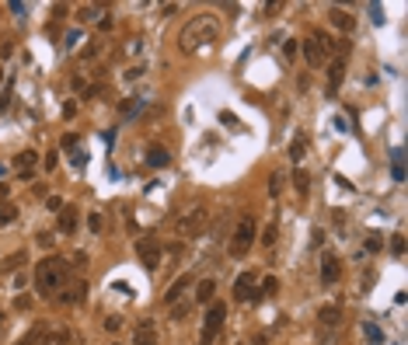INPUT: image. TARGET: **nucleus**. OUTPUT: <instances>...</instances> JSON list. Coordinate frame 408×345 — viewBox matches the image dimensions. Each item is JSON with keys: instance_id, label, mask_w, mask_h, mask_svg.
Returning a JSON list of instances; mask_svg holds the SVG:
<instances>
[{"instance_id": "nucleus-1", "label": "nucleus", "mask_w": 408, "mask_h": 345, "mask_svg": "<svg viewBox=\"0 0 408 345\" xmlns=\"http://www.w3.org/2000/svg\"><path fill=\"white\" fill-rule=\"evenodd\" d=\"M70 276V265L60 258V255H46L39 265H35V289L39 296H53Z\"/></svg>"}, {"instance_id": "nucleus-2", "label": "nucleus", "mask_w": 408, "mask_h": 345, "mask_svg": "<svg viewBox=\"0 0 408 345\" xmlns=\"http://www.w3.org/2000/svg\"><path fill=\"white\" fill-rule=\"evenodd\" d=\"M216 32H220L216 14H196V18L182 28L178 46H182L185 53H192V49H199V46H206V42H213V39H216Z\"/></svg>"}, {"instance_id": "nucleus-3", "label": "nucleus", "mask_w": 408, "mask_h": 345, "mask_svg": "<svg viewBox=\"0 0 408 345\" xmlns=\"http://www.w3.org/2000/svg\"><path fill=\"white\" fill-rule=\"evenodd\" d=\"M206 223H209V206L199 203V206L185 209L178 220H175V234L182 237V241H192V237H203Z\"/></svg>"}, {"instance_id": "nucleus-4", "label": "nucleus", "mask_w": 408, "mask_h": 345, "mask_svg": "<svg viewBox=\"0 0 408 345\" xmlns=\"http://www.w3.org/2000/svg\"><path fill=\"white\" fill-rule=\"evenodd\" d=\"M255 234H258L255 216H241V220L234 223V230H230V241H227L230 258H244V255H248V248L255 244Z\"/></svg>"}, {"instance_id": "nucleus-5", "label": "nucleus", "mask_w": 408, "mask_h": 345, "mask_svg": "<svg viewBox=\"0 0 408 345\" xmlns=\"http://www.w3.org/2000/svg\"><path fill=\"white\" fill-rule=\"evenodd\" d=\"M28 345H67L70 335L67 328H60V324H49V321H39L32 331H28V338H25Z\"/></svg>"}, {"instance_id": "nucleus-6", "label": "nucleus", "mask_w": 408, "mask_h": 345, "mask_svg": "<svg viewBox=\"0 0 408 345\" xmlns=\"http://www.w3.org/2000/svg\"><path fill=\"white\" fill-rule=\"evenodd\" d=\"M223 317H227V303H209V310H206V321H203V335H199V342L203 345H213L216 342V335H220V328H223Z\"/></svg>"}, {"instance_id": "nucleus-7", "label": "nucleus", "mask_w": 408, "mask_h": 345, "mask_svg": "<svg viewBox=\"0 0 408 345\" xmlns=\"http://www.w3.org/2000/svg\"><path fill=\"white\" fill-rule=\"evenodd\" d=\"M136 255H140V262H143L150 272L161 269V241H157V237H140V241H136Z\"/></svg>"}, {"instance_id": "nucleus-8", "label": "nucleus", "mask_w": 408, "mask_h": 345, "mask_svg": "<svg viewBox=\"0 0 408 345\" xmlns=\"http://www.w3.org/2000/svg\"><path fill=\"white\" fill-rule=\"evenodd\" d=\"M345 70H349V60L345 56H335L328 63V94H339L342 80H345Z\"/></svg>"}, {"instance_id": "nucleus-9", "label": "nucleus", "mask_w": 408, "mask_h": 345, "mask_svg": "<svg viewBox=\"0 0 408 345\" xmlns=\"http://www.w3.org/2000/svg\"><path fill=\"white\" fill-rule=\"evenodd\" d=\"M234 300H258V289H255V272H244V276L234 282Z\"/></svg>"}, {"instance_id": "nucleus-10", "label": "nucleus", "mask_w": 408, "mask_h": 345, "mask_svg": "<svg viewBox=\"0 0 408 345\" xmlns=\"http://www.w3.org/2000/svg\"><path fill=\"white\" fill-rule=\"evenodd\" d=\"M133 345H157V324H154L150 317H143V321L136 324V331H133Z\"/></svg>"}, {"instance_id": "nucleus-11", "label": "nucleus", "mask_w": 408, "mask_h": 345, "mask_svg": "<svg viewBox=\"0 0 408 345\" xmlns=\"http://www.w3.org/2000/svg\"><path fill=\"white\" fill-rule=\"evenodd\" d=\"M339 276H342L339 258H335L332 251H325V255H321V282H325V286H328V282H339Z\"/></svg>"}, {"instance_id": "nucleus-12", "label": "nucleus", "mask_w": 408, "mask_h": 345, "mask_svg": "<svg viewBox=\"0 0 408 345\" xmlns=\"http://www.w3.org/2000/svg\"><path fill=\"white\" fill-rule=\"evenodd\" d=\"M35 164H39V153H35V150H21V153L14 157V167L21 171V178H25V182L32 178V167H35Z\"/></svg>"}, {"instance_id": "nucleus-13", "label": "nucleus", "mask_w": 408, "mask_h": 345, "mask_svg": "<svg viewBox=\"0 0 408 345\" xmlns=\"http://www.w3.org/2000/svg\"><path fill=\"white\" fill-rule=\"evenodd\" d=\"M328 21H332V25L339 28L342 35H349V32L356 28V18H352V14H345L342 7H332V11H328Z\"/></svg>"}, {"instance_id": "nucleus-14", "label": "nucleus", "mask_w": 408, "mask_h": 345, "mask_svg": "<svg viewBox=\"0 0 408 345\" xmlns=\"http://www.w3.org/2000/svg\"><path fill=\"white\" fill-rule=\"evenodd\" d=\"M300 49H304V60L311 63V67L318 70V67H325V49L314 42V39H307V42H300Z\"/></svg>"}, {"instance_id": "nucleus-15", "label": "nucleus", "mask_w": 408, "mask_h": 345, "mask_svg": "<svg viewBox=\"0 0 408 345\" xmlns=\"http://www.w3.org/2000/svg\"><path fill=\"white\" fill-rule=\"evenodd\" d=\"M185 289H189V276H178L175 282H171V289L164 293V307H175V303L185 296Z\"/></svg>"}, {"instance_id": "nucleus-16", "label": "nucleus", "mask_w": 408, "mask_h": 345, "mask_svg": "<svg viewBox=\"0 0 408 345\" xmlns=\"http://www.w3.org/2000/svg\"><path fill=\"white\" fill-rule=\"evenodd\" d=\"M60 234H77V206L63 203L60 209Z\"/></svg>"}, {"instance_id": "nucleus-17", "label": "nucleus", "mask_w": 408, "mask_h": 345, "mask_svg": "<svg viewBox=\"0 0 408 345\" xmlns=\"http://www.w3.org/2000/svg\"><path fill=\"white\" fill-rule=\"evenodd\" d=\"M56 300H60V303H84V300H87V282H77V286L63 289Z\"/></svg>"}, {"instance_id": "nucleus-18", "label": "nucleus", "mask_w": 408, "mask_h": 345, "mask_svg": "<svg viewBox=\"0 0 408 345\" xmlns=\"http://www.w3.org/2000/svg\"><path fill=\"white\" fill-rule=\"evenodd\" d=\"M147 164H150V167H168V164H171V153H168L164 146L154 143V146H147Z\"/></svg>"}, {"instance_id": "nucleus-19", "label": "nucleus", "mask_w": 408, "mask_h": 345, "mask_svg": "<svg viewBox=\"0 0 408 345\" xmlns=\"http://www.w3.org/2000/svg\"><path fill=\"white\" fill-rule=\"evenodd\" d=\"M143 105H147V98H136V94H133V98H126V101L119 105V115L129 122V119H136V115H140V108H143Z\"/></svg>"}, {"instance_id": "nucleus-20", "label": "nucleus", "mask_w": 408, "mask_h": 345, "mask_svg": "<svg viewBox=\"0 0 408 345\" xmlns=\"http://www.w3.org/2000/svg\"><path fill=\"white\" fill-rule=\"evenodd\" d=\"M318 321H321L325 328H339L342 324V310L335 307V303H332V307H321V310H318Z\"/></svg>"}, {"instance_id": "nucleus-21", "label": "nucleus", "mask_w": 408, "mask_h": 345, "mask_svg": "<svg viewBox=\"0 0 408 345\" xmlns=\"http://www.w3.org/2000/svg\"><path fill=\"white\" fill-rule=\"evenodd\" d=\"M213 293H216V279H203L196 286V303H213Z\"/></svg>"}, {"instance_id": "nucleus-22", "label": "nucleus", "mask_w": 408, "mask_h": 345, "mask_svg": "<svg viewBox=\"0 0 408 345\" xmlns=\"http://www.w3.org/2000/svg\"><path fill=\"white\" fill-rule=\"evenodd\" d=\"M25 262H28V258H25V251H14V255H7V258L0 262V272H4V276H11V272H18Z\"/></svg>"}, {"instance_id": "nucleus-23", "label": "nucleus", "mask_w": 408, "mask_h": 345, "mask_svg": "<svg viewBox=\"0 0 408 345\" xmlns=\"http://www.w3.org/2000/svg\"><path fill=\"white\" fill-rule=\"evenodd\" d=\"M293 189H297V196H307V189H311V175H307L304 167L293 171Z\"/></svg>"}, {"instance_id": "nucleus-24", "label": "nucleus", "mask_w": 408, "mask_h": 345, "mask_svg": "<svg viewBox=\"0 0 408 345\" xmlns=\"http://www.w3.org/2000/svg\"><path fill=\"white\" fill-rule=\"evenodd\" d=\"M297 49H300V39H283V60L286 63L297 60Z\"/></svg>"}, {"instance_id": "nucleus-25", "label": "nucleus", "mask_w": 408, "mask_h": 345, "mask_svg": "<svg viewBox=\"0 0 408 345\" xmlns=\"http://www.w3.org/2000/svg\"><path fill=\"white\" fill-rule=\"evenodd\" d=\"M304 153H307V139H304V136H293V143H290V157H293V160H300Z\"/></svg>"}, {"instance_id": "nucleus-26", "label": "nucleus", "mask_w": 408, "mask_h": 345, "mask_svg": "<svg viewBox=\"0 0 408 345\" xmlns=\"http://www.w3.org/2000/svg\"><path fill=\"white\" fill-rule=\"evenodd\" d=\"M189 307H192L189 300H178V303L171 307V321H185V317H189Z\"/></svg>"}, {"instance_id": "nucleus-27", "label": "nucleus", "mask_w": 408, "mask_h": 345, "mask_svg": "<svg viewBox=\"0 0 408 345\" xmlns=\"http://www.w3.org/2000/svg\"><path fill=\"white\" fill-rule=\"evenodd\" d=\"M363 335H366V338H370L373 345H380V342H384V335H380V328H377V324H370V321H363Z\"/></svg>"}, {"instance_id": "nucleus-28", "label": "nucleus", "mask_w": 408, "mask_h": 345, "mask_svg": "<svg viewBox=\"0 0 408 345\" xmlns=\"http://www.w3.org/2000/svg\"><path fill=\"white\" fill-rule=\"evenodd\" d=\"M14 216H18V209L11 206V203H0V227H7Z\"/></svg>"}, {"instance_id": "nucleus-29", "label": "nucleus", "mask_w": 408, "mask_h": 345, "mask_svg": "<svg viewBox=\"0 0 408 345\" xmlns=\"http://www.w3.org/2000/svg\"><path fill=\"white\" fill-rule=\"evenodd\" d=\"M87 227H91V234H101V230H105V216H101V213H91V216H87Z\"/></svg>"}, {"instance_id": "nucleus-30", "label": "nucleus", "mask_w": 408, "mask_h": 345, "mask_svg": "<svg viewBox=\"0 0 408 345\" xmlns=\"http://www.w3.org/2000/svg\"><path fill=\"white\" fill-rule=\"evenodd\" d=\"M276 237H279V227H276V223H269V227H265V230H262V244H276Z\"/></svg>"}, {"instance_id": "nucleus-31", "label": "nucleus", "mask_w": 408, "mask_h": 345, "mask_svg": "<svg viewBox=\"0 0 408 345\" xmlns=\"http://www.w3.org/2000/svg\"><path fill=\"white\" fill-rule=\"evenodd\" d=\"M276 289H279V279H276V276H265V279H262V289H258V296H265V293H276Z\"/></svg>"}, {"instance_id": "nucleus-32", "label": "nucleus", "mask_w": 408, "mask_h": 345, "mask_svg": "<svg viewBox=\"0 0 408 345\" xmlns=\"http://www.w3.org/2000/svg\"><path fill=\"white\" fill-rule=\"evenodd\" d=\"M279 189H283V171H272V178H269V196H279Z\"/></svg>"}, {"instance_id": "nucleus-33", "label": "nucleus", "mask_w": 408, "mask_h": 345, "mask_svg": "<svg viewBox=\"0 0 408 345\" xmlns=\"http://www.w3.org/2000/svg\"><path fill=\"white\" fill-rule=\"evenodd\" d=\"M98 11H101V4H94V7H80V11H77V18H80V21H91Z\"/></svg>"}, {"instance_id": "nucleus-34", "label": "nucleus", "mask_w": 408, "mask_h": 345, "mask_svg": "<svg viewBox=\"0 0 408 345\" xmlns=\"http://www.w3.org/2000/svg\"><path fill=\"white\" fill-rule=\"evenodd\" d=\"M391 251H394L398 258L405 255V237H401V234H394V241H391Z\"/></svg>"}, {"instance_id": "nucleus-35", "label": "nucleus", "mask_w": 408, "mask_h": 345, "mask_svg": "<svg viewBox=\"0 0 408 345\" xmlns=\"http://www.w3.org/2000/svg\"><path fill=\"white\" fill-rule=\"evenodd\" d=\"M101 324H105L108 331H119V328H122V317H119V314H112V317H105Z\"/></svg>"}, {"instance_id": "nucleus-36", "label": "nucleus", "mask_w": 408, "mask_h": 345, "mask_svg": "<svg viewBox=\"0 0 408 345\" xmlns=\"http://www.w3.org/2000/svg\"><path fill=\"white\" fill-rule=\"evenodd\" d=\"M220 122H223V126H230V129H237V119H234V112H220Z\"/></svg>"}, {"instance_id": "nucleus-37", "label": "nucleus", "mask_w": 408, "mask_h": 345, "mask_svg": "<svg viewBox=\"0 0 408 345\" xmlns=\"http://www.w3.org/2000/svg\"><path fill=\"white\" fill-rule=\"evenodd\" d=\"M35 241H39V248H53V241H56V237H53V234H39Z\"/></svg>"}, {"instance_id": "nucleus-38", "label": "nucleus", "mask_w": 408, "mask_h": 345, "mask_svg": "<svg viewBox=\"0 0 408 345\" xmlns=\"http://www.w3.org/2000/svg\"><path fill=\"white\" fill-rule=\"evenodd\" d=\"M60 143H63V150H73V146H77V136H73V133H67Z\"/></svg>"}, {"instance_id": "nucleus-39", "label": "nucleus", "mask_w": 408, "mask_h": 345, "mask_svg": "<svg viewBox=\"0 0 408 345\" xmlns=\"http://www.w3.org/2000/svg\"><path fill=\"white\" fill-rule=\"evenodd\" d=\"M46 206H49V209H56V213H60V209H63V199H60V196H49V203H46Z\"/></svg>"}, {"instance_id": "nucleus-40", "label": "nucleus", "mask_w": 408, "mask_h": 345, "mask_svg": "<svg viewBox=\"0 0 408 345\" xmlns=\"http://www.w3.org/2000/svg\"><path fill=\"white\" fill-rule=\"evenodd\" d=\"M248 345H269V335H265V331H258V335H255Z\"/></svg>"}, {"instance_id": "nucleus-41", "label": "nucleus", "mask_w": 408, "mask_h": 345, "mask_svg": "<svg viewBox=\"0 0 408 345\" xmlns=\"http://www.w3.org/2000/svg\"><path fill=\"white\" fill-rule=\"evenodd\" d=\"M14 307H18V310H28V307H32V300H28V296H18V300H14Z\"/></svg>"}, {"instance_id": "nucleus-42", "label": "nucleus", "mask_w": 408, "mask_h": 345, "mask_svg": "<svg viewBox=\"0 0 408 345\" xmlns=\"http://www.w3.org/2000/svg\"><path fill=\"white\" fill-rule=\"evenodd\" d=\"M373 279H377V272H373V269H370V272H366V276H363V289H370V286H373Z\"/></svg>"}, {"instance_id": "nucleus-43", "label": "nucleus", "mask_w": 408, "mask_h": 345, "mask_svg": "<svg viewBox=\"0 0 408 345\" xmlns=\"http://www.w3.org/2000/svg\"><path fill=\"white\" fill-rule=\"evenodd\" d=\"M73 112H77V105H73V101H67V105H63V119H73Z\"/></svg>"}, {"instance_id": "nucleus-44", "label": "nucleus", "mask_w": 408, "mask_h": 345, "mask_svg": "<svg viewBox=\"0 0 408 345\" xmlns=\"http://www.w3.org/2000/svg\"><path fill=\"white\" fill-rule=\"evenodd\" d=\"M42 164H46V171H53V167H56V153H46V160H42Z\"/></svg>"}, {"instance_id": "nucleus-45", "label": "nucleus", "mask_w": 408, "mask_h": 345, "mask_svg": "<svg viewBox=\"0 0 408 345\" xmlns=\"http://www.w3.org/2000/svg\"><path fill=\"white\" fill-rule=\"evenodd\" d=\"M366 251H380V237H370L366 241Z\"/></svg>"}, {"instance_id": "nucleus-46", "label": "nucleus", "mask_w": 408, "mask_h": 345, "mask_svg": "<svg viewBox=\"0 0 408 345\" xmlns=\"http://www.w3.org/2000/svg\"><path fill=\"white\" fill-rule=\"evenodd\" d=\"M126 77H129V80H136V77H143V67H133V70H126Z\"/></svg>"}, {"instance_id": "nucleus-47", "label": "nucleus", "mask_w": 408, "mask_h": 345, "mask_svg": "<svg viewBox=\"0 0 408 345\" xmlns=\"http://www.w3.org/2000/svg\"><path fill=\"white\" fill-rule=\"evenodd\" d=\"M7 192H11V189H7V185L0 182V199H7Z\"/></svg>"}, {"instance_id": "nucleus-48", "label": "nucleus", "mask_w": 408, "mask_h": 345, "mask_svg": "<svg viewBox=\"0 0 408 345\" xmlns=\"http://www.w3.org/2000/svg\"><path fill=\"white\" fill-rule=\"evenodd\" d=\"M0 84H4V67H0Z\"/></svg>"}]
</instances>
